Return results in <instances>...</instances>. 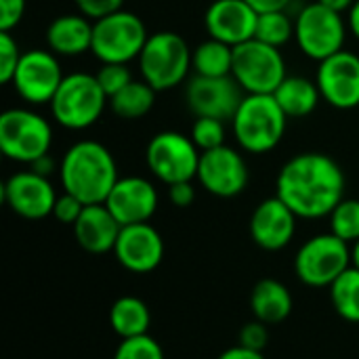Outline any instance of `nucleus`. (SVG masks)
I'll use <instances>...</instances> for the list:
<instances>
[{
  "label": "nucleus",
  "instance_id": "1",
  "mask_svg": "<svg viewBox=\"0 0 359 359\" xmlns=\"http://www.w3.org/2000/svg\"><path fill=\"white\" fill-rule=\"evenodd\" d=\"M276 196L299 219H322L345 198V172L337 160L320 151L292 156L278 172Z\"/></svg>",
  "mask_w": 359,
  "mask_h": 359
},
{
  "label": "nucleus",
  "instance_id": "2",
  "mask_svg": "<svg viewBox=\"0 0 359 359\" xmlns=\"http://www.w3.org/2000/svg\"><path fill=\"white\" fill-rule=\"evenodd\" d=\"M59 181L63 191L76 196L86 206L103 204L120 179L111 151L93 139L74 143L59 162Z\"/></svg>",
  "mask_w": 359,
  "mask_h": 359
},
{
  "label": "nucleus",
  "instance_id": "3",
  "mask_svg": "<svg viewBox=\"0 0 359 359\" xmlns=\"http://www.w3.org/2000/svg\"><path fill=\"white\" fill-rule=\"evenodd\" d=\"M240 149L261 156L273 151L288 128V116L273 95H246L231 120Z\"/></svg>",
  "mask_w": 359,
  "mask_h": 359
},
{
  "label": "nucleus",
  "instance_id": "4",
  "mask_svg": "<svg viewBox=\"0 0 359 359\" xmlns=\"http://www.w3.org/2000/svg\"><path fill=\"white\" fill-rule=\"evenodd\" d=\"M107 105L109 97L101 88L97 76L74 72L59 84L50 101V114L55 122L67 130H86L101 120Z\"/></svg>",
  "mask_w": 359,
  "mask_h": 359
},
{
  "label": "nucleus",
  "instance_id": "5",
  "mask_svg": "<svg viewBox=\"0 0 359 359\" xmlns=\"http://www.w3.org/2000/svg\"><path fill=\"white\" fill-rule=\"evenodd\" d=\"M141 78L158 93L177 88L191 72V48L177 32L149 34L139 59Z\"/></svg>",
  "mask_w": 359,
  "mask_h": 359
},
{
  "label": "nucleus",
  "instance_id": "6",
  "mask_svg": "<svg viewBox=\"0 0 359 359\" xmlns=\"http://www.w3.org/2000/svg\"><path fill=\"white\" fill-rule=\"evenodd\" d=\"M53 145L50 122L29 107H11L0 114V151L19 164H32Z\"/></svg>",
  "mask_w": 359,
  "mask_h": 359
},
{
  "label": "nucleus",
  "instance_id": "7",
  "mask_svg": "<svg viewBox=\"0 0 359 359\" xmlns=\"http://www.w3.org/2000/svg\"><path fill=\"white\" fill-rule=\"evenodd\" d=\"M149 34L139 15L130 11H116L93 21L90 53L101 63H130L137 61Z\"/></svg>",
  "mask_w": 359,
  "mask_h": 359
},
{
  "label": "nucleus",
  "instance_id": "8",
  "mask_svg": "<svg viewBox=\"0 0 359 359\" xmlns=\"http://www.w3.org/2000/svg\"><path fill=\"white\" fill-rule=\"evenodd\" d=\"M351 265V244L332 231L309 238L294 257L297 278L311 288H330Z\"/></svg>",
  "mask_w": 359,
  "mask_h": 359
},
{
  "label": "nucleus",
  "instance_id": "9",
  "mask_svg": "<svg viewBox=\"0 0 359 359\" xmlns=\"http://www.w3.org/2000/svg\"><path fill=\"white\" fill-rule=\"evenodd\" d=\"M231 76L246 95H273L286 80V59L280 48L257 38L233 48Z\"/></svg>",
  "mask_w": 359,
  "mask_h": 359
},
{
  "label": "nucleus",
  "instance_id": "10",
  "mask_svg": "<svg viewBox=\"0 0 359 359\" xmlns=\"http://www.w3.org/2000/svg\"><path fill=\"white\" fill-rule=\"evenodd\" d=\"M347 23L343 13H337L318 0L303 6L294 19V40L303 55L313 61H324L345 46Z\"/></svg>",
  "mask_w": 359,
  "mask_h": 359
},
{
  "label": "nucleus",
  "instance_id": "11",
  "mask_svg": "<svg viewBox=\"0 0 359 359\" xmlns=\"http://www.w3.org/2000/svg\"><path fill=\"white\" fill-rule=\"evenodd\" d=\"M200 156L202 151L191 137L179 130H162L154 135L145 147V164L164 185L194 181L198 177Z\"/></svg>",
  "mask_w": 359,
  "mask_h": 359
},
{
  "label": "nucleus",
  "instance_id": "12",
  "mask_svg": "<svg viewBox=\"0 0 359 359\" xmlns=\"http://www.w3.org/2000/svg\"><path fill=\"white\" fill-rule=\"evenodd\" d=\"M63 78L65 76L61 72L59 59L53 50L32 48L21 55L11 84L25 103L44 105L53 101Z\"/></svg>",
  "mask_w": 359,
  "mask_h": 359
},
{
  "label": "nucleus",
  "instance_id": "13",
  "mask_svg": "<svg viewBox=\"0 0 359 359\" xmlns=\"http://www.w3.org/2000/svg\"><path fill=\"white\" fill-rule=\"evenodd\" d=\"M244 97L246 93L233 76H194L185 88L187 107L196 118H217L223 122L233 120Z\"/></svg>",
  "mask_w": 359,
  "mask_h": 359
},
{
  "label": "nucleus",
  "instance_id": "14",
  "mask_svg": "<svg viewBox=\"0 0 359 359\" xmlns=\"http://www.w3.org/2000/svg\"><path fill=\"white\" fill-rule=\"evenodd\" d=\"M196 179L208 194L217 198H236L248 187L250 172L244 156L225 143L221 147L202 151Z\"/></svg>",
  "mask_w": 359,
  "mask_h": 359
},
{
  "label": "nucleus",
  "instance_id": "15",
  "mask_svg": "<svg viewBox=\"0 0 359 359\" xmlns=\"http://www.w3.org/2000/svg\"><path fill=\"white\" fill-rule=\"evenodd\" d=\"M4 204L21 219L40 221L53 215L57 191L48 177L34 172L32 168L11 175L2 185Z\"/></svg>",
  "mask_w": 359,
  "mask_h": 359
},
{
  "label": "nucleus",
  "instance_id": "16",
  "mask_svg": "<svg viewBox=\"0 0 359 359\" xmlns=\"http://www.w3.org/2000/svg\"><path fill=\"white\" fill-rule=\"evenodd\" d=\"M318 88L322 99L334 109H355L359 107V57L349 50H339L337 55L320 61Z\"/></svg>",
  "mask_w": 359,
  "mask_h": 359
},
{
  "label": "nucleus",
  "instance_id": "17",
  "mask_svg": "<svg viewBox=\"0 0 359 359\" xmlns=\"http://www.w3.org/2000/svg\"><path fill=\"white\" fill-rule=\"evenodd\" d=\"M158 189L145 177H120L103 202L116 221L124 225L149 223L158 210Z\"/></svg>",
  "mask_w": 359,
  "mask_h": 359
},
{
  "label": "nucleus",
  "instance_id": "18",
  "mask_svg": "<svg viewBox=\"0 0 359 359\" xmlns=\"http://www.w3.org/2000/svg\"><path fill=\"white\" fill-rule=\"evenodd\" d=\"M116 261L130 273H151L164 259V240L151 223L124 225L120 229Z\"/></svg>",
  "mask_w": 359,
  "mask_h": 359
},
{
  "label": "nucleus",
  "instance_id": "19",
  "mask_svg": "<svg viewBox=\"0 0 359 359\" xmlns=\"http://www.w3.org/2000/svg\"><path fill=\"white\" fill-rule=\"evenodd\" d=\"M257 21L259 13L246 0H215L204 15L208 36L233 48L255 38Z\"/></svg>",
  "mask_w": 359,
  "mask_h": 359
},
{
  "label": "nucleus",
  "instance_id": "20",
  "mask_svg": "<svg viewBox=\"0 0 359 359\" xmlns=\"http://www.w3.org/2000/svg\"><path fill=\"white\" fill-rule=\"evenodd\" d=\"M297 219L299 217L278 196L267 198L252 210L250 238L259 248L267 252L284 250L294 238Z\"/></svg>",
  "mask_w": 359,
  "mask_h": 359
},
{
  "label": "nucleus",
  "instance_id": "21",
  "mask_svg": "<svg viewBox=\"0 0 359 359\" xmlns=\"http://www.w3.org/2000/svg\"><path fill=\"white\" fill-rule=\"evenodd\" d=\"M120 229L122 225L105 204H88L74 225V238L82 250L90 255H105L114 252Z\"/></svg>",
  "mask_w": 359,
  "mask_h": 359
},
{
  "label": "nucleus",
  "instance_id": "22",
  "mask_svg": "<svg viewBox=\"0 0 359 359\" xmlns=\"http://www.w3.org/2000/svg\"><path fill=\"white\" fill-rule=\"evenodd\" d=\"M46 44L57 57H80L93 46V21L82 13L55 17L46 27Z\"/></svg>",
  "mask_w": 359,
  "mask_h": 359
},
{
  "label": "nucleus",
  "instance_id": "23",
  "mask_svg": "<svg viewBox=\"0 0 359 359\" xmlns=\"http://www.w3.org/2000/svg\"><path fill=\"white\" fill-rule=\"evenodd\" d=\"M294 307L292 294L286 284H282L276 278L259 280L250 292V309L255 320L265 322L267 326L282 324L286 318H290Z\"/></svg>",
  "mask_w": 359,
  "mask_h": 359
},
{
  "label": "nucleus",
  "instance_id": "24",
  "mask_svg": "<svg viewBox=\"0 0 359 359\" xmlns=\"http://www.w3.org/2000/svg\"><path fill=\"white\" fill-rule=\"evenodd\" d=\"M273 97L288 118H307L322 99L318 82L303 76H286Z\"/></svg>",
  "mask_w": 359,
  "mask_h": 359
},
{
  "label": "nucleus",
  "instance_id": "25",
  "mask_svg": "<svg viewBox=\"0 0 359 359\" xmlns=\"http://www.w3.org/2000/svg\"><path fill=\"white\" fill-rule=\"evenodd\" d=\"M109 326L120 339H133L149 334L151 311L139 297H120L109 309Z\"/></svg>",
  "mask_w": 359,
  "mask_h": 359
},
{
  "label": "nucleus",
  "instance_id": "26",
  "mask_svg": "<svg viewBox=\"0 0 359 359\" xmlns=\"http://www.w3.org/2000/svg\"><path fill=\"white\" fill-rule=\"evenodd\" d=\"M191 69L196 76H231L233 69V46L208 38L191 50Z\"/></svg>",
  "mask_w": 359,
  "mask_h": 359
},
{
  "label": "nucleus",
  "instance_id": "27",
  "mask_svg": "<svg viewBox=\"0 0 359 359\" xmlns=\"http://www.w3.org/2000/svg\"><path fill=\"white\" fill-rule=\"evenodd\" d=\"M156 93L145 80H133L126 88L109 97V109L122 120H141L156 105Z\"/></svg>",
  "mask_w": 359,
  "mask_h": 359
},
{
  "label": "nucleus",
  "instance_id": "28",
  "mask_svg": "<svg viewBox=\"0 0 359 359\" xmlns=\"http://www.w3.org/2000/svg\"><path fill=\"white\" fill-rule=\"evenodd\" d=\"M330 301L334 311L351 322L359 324V269L358 267H349L341 278H337V282L330 286Z\"/></svg>",
  "mask_w": 359,
  "mask_h": 359
},
{
  "label": "nucleus",
  "instance_id": "29",
  "mask_svg": "<svg viewBox=\"0 0 359 359\" xmlns=\"http://www.w3.org/2000/svg\"><path fill=\"white\" fill-rule=\"evenodd\" d=\"M255 38L276 48H282L284 44L294 40V19H290L286 11L259 13Z\"/></svg>",
  "mask_w": 359,
  "mask_h": 359
},
{
  "label": "nucleus",
  "instance_id": "30",
  "mask_svg": "<svg viewBox=\"0 0 359 359\" xmlns=\"http://www.w3.org/2000/svg\"><path fill=\"white\" fill-rule=\"evenodd\" d=\"M330 231L347 244L359 242V200L343 198L341 204L330 212Z\"/></svg>",
  "mask_w": 359,
  "mask_h": 359
},
{
  "label": "nucleus",
  "instance_id": "31",
  "mask_svg": "<svg viewBox=\"0 0 359 359\" xmlns=\"http://www.w3.org/2000/svg\"><path fill=\"white\" fill-rule=\"evenodd\" d=\"M189 137L200 151L221 147V145H225V137H227L225 122L217 120V118H196Z\"/></svg>",
  "mask_w": 359,
  "mask_h": 359
},
{
  "label": "nucleus",
  "instance_id": "32",
  "mask_svg": "<svg viewBox=\"0 0 359 359\" xmlns=\"http://www.w3.org/2000/svg\"><path fill=\"white\" fill-rule=\"evenodd\" d=\"M114 359H164V349L154 337L141 334L133 339H122Z\"/></svg>",
  "mask_w": 359,
  "mask_h": 359
},
{
  "label": "nucleus",
  "instance_id": "33",
  "mask_svg": "<svg viewBox=\"0 0 359 359\" xmlns=\"http://www.w3.org/2000/svg\"><path fill=\"white\" fill-rule=\"evenodd\" d=\"M95 76L107 97H114L133 82V72L126 63H101Z\"/></svg>",
  "mask_w": 359,
  "mask_h": 359
},
{
  "label": "nucleus",
  "instance_id": "34",
  "mask_svg": "<svg viewBox=\"0 0 359 359\" xmlns=\"http://www.w3.org/2000/svg\"><path fill=\"white\" fill-rule=\"evenodd\" d=\"M21 50L11 32H0V82L11 84L21 61Z\"/></svg>",
  "mask_w": 359,
  "mask_h": 359
},
{
  "label": "nucleus",
  "instance_id": "35",
  "mask_svg": "<svg viewBox=\"0 0 359 359\" xmlns=\"http://www.w3.org/2000/svg\"><path fill=\"white\" fill-rule=\"evenodd\" d=\"M84 202L78 200L76 196L63 191L61 196H57V202H55V208H53V217L63 223V225H76V221L80 219L82 210H84Z\"/></svg>",
  "mask_w": 359,
  "mask_h": 359
},
{
  "label": "nucleus",
  "instance_id": "36",
  "mask_svg": "<svg viewBox=\"0 0 359 359\" xmlns=\"http://www.w3.org/2000/svg\"><path fill=\"white\" fill-rule=\"evenodd\" d=\"M238 345L263 353L265 347L269 345V326L265 322H259V320H252V322L244 324L242 330H240V343Z\"/></svg>",
  "mask_w": 359,
  "mask_h": 359
},
{
  "label": "nucleus",
  "instance_id": "37",
  "mask_svg": "<svg viewBox=\"0 0 359 359\" xmlns=\"http://www.w3.org/2000/svg\"><path fill=\"white\" fill-rule=\"evenodd\" d=\"M74 2L78 6V13H82L90 21H97L101 17H107L124 8V0H74Z\"/></svg>",
  "mask_w": 359,
  "mask_h": 359
},
{
  "label": "nucleus",
  "instance_id": "38",
  "mask_svg": "<svg viewBox=\"0 0 359 359\" xmlns=\"http://www.w3.org/2000/svg\"><path fill=\"white\" fill-rule=\"evenodd\" d=\"M25 15V0H0V32H13Z\"/></svg>",
  "mask_w": 359,
  "mask_h": 359
},
{
  "label": "nucleus",
  "instance_id": "39",
  "mask_svg": "<svg viewBox=\"0 0 359 359\" xmlns=\"http://www.w3.org/2000/svg\"><path fill=\"white\" fill-rule=\"evenodd\" d=\"M168 198L177 208H189L196 202V187L191 181H181L168 185Z\"/></svg>",
  "mask_w": 359,
  "mask_h": 359
},
{
  "label": "nucleus",
  "instance_id": "40",
  "mask_svg": "<svg viewBox=\"0 0 359 359\" xmlns=\"http://www.w3.org/2000/svg\"><path fill=\"white\" fill-rule=\"evenodd\" d=\"M217 359H265V355H263L261 351H252V349H248V347L236 345V347L225 349Z\"/></svg>",
  "mask_w": 359,
  "mask_h": 359
},
{
  "label": "nucleus",
  "instance_id": "41",
  "mask_svg": "<svg viewBox=\"0 0 359 359\" xmlns=\"http://www.w3.org/2000/svg\"><path fill=\"white\" fill-rule=\"evenodd\" d=\"M257 13H269V11H286L292 0H246Z\"/></svg>",
  "mask_w": 359,
  "mask_h": 359
},
{
  "label": "nucleus",
  "instance_id": "42",
  "mask_svg": "<svg viewBox=\"0 0 359 359\" xmlns=\"http://www.w3.org/2000/svg\"><path fill=\"white\" fill-rule=\"evenodd\" d=\"M29 168H32L34 172L42 175V177H50L55 170L59 172V164H55V160L50 158V154H46V156L38 158L36 162H32V164H29Z\"/></svg>",
  "mask_w": 359,
  "mask_h": 359
},
{
  "label": "nucleus",
  "instance_id": "43",
  "mask_svg": "<svg viewBox=\"0 0 359 359\" xmlns=\"http://www.w3.org/2000/svg\"><path fill=\"white\" fill-rule=\"evenodd\" d=\"M318 2L332 8V11H337V13H345V11L349 13V8L355 4V0H318Z\"/></svg>",
  "mask_w": 359,
  "mask_h": 359
},
{
  "label": "nucleus",
  "instance_id": "44",
  "mask_svg": "<svg viewBox=\"0 0 359 359\" xmlns=\"http://www.w3.org/2000/svg\"><path fill=\"white\" fill-rule=\"evenodd\" d=\"M347 25L351 29V34L359 40V0H355V4L349 8V17H347Z\"/></svg>",
  "mask_w": 359,
  "mask_h": 359
},
{
  "label": "nucleus",
  "instance_id": "45",
  "mask_svg": "<svg viewBox=\"0 0 359 359\" xmlns=\"http://www.w3.org/2000/svg\"><path fill=\"white\" fill-rule=\"evenodd\" d=\"M351 259H353V267H358L359 269V242H355V244L351 246Z\"/></svg>",
  "mask_w": 359,
  "mask_h": 359
}]
</instances>
